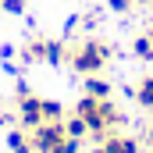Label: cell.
<instances>
[{
	"instance_id": "obj_1",
	"label": "cell",
	"mask_w": 153,
	"mask_h": 153,
	"mask_svg": "<svg viewBox=\"0 0 153 153\" xmlns=\"http://www.w3.org/2000/svg\"><path fill=\"white\" fill-rule=\"evenodd\" d=\"M75 114L89 125V135L100 143L107 132H114L117 125H125V114L117 111L111 100H96V96H82L75 103Z\"/></svg>"
},
{
	"instance_id": "obj_2",
	"label": "cell",
	"mask_w": 153,
	"mask_h": 153,
	"mask_svg": "<svg viewBox=\"0 0 153 153\" xmlns=\"http://www.w3.org/2000/svg\"><path fill=\"white\" fill-rule=\"evenodd\" d=\"M111 53H114L111 43H103V39H82L78 46L68 50V64L78 75H100L111 64Z\"/></svg>"
},
{
	"instance_id": "obj_3",
	"label": "cell",
	"mask_w": 153,
	"mask_h": 153,
	"mask_svg": "<svg viewBox=\"0 0 153 153\" xmlns=\"http://www.w3.org/2000/svg\"><path fill=\"white\" fill-rule=\"evenodd\" d=\"M22 57H25L29 64H36V61H46V64H64V61H68V46H64V43H57V39H46V36H32L29 43H25Z\"/></svg>"
},
{
	"instance_id": "obj_4",
	"label": "cell",
	"mask_w": 153,
	"mask_h": 153,
	"mask_svg": "<svg viewBox=\"0 0 153 153\" xmlns=\"http://www.w3.org/2000/svg\"><path fill=\"white\" fill-rule=\"evenodd\" d=\"M29 139H32V150H36V153H57V146L68 139V132H64V117H61V121H43L39 128L29 132Z\"/></svg>"
},
{
	"instance_id": "obj_5",
	"label": "cell",
	"mask_w": 153,
	"mask_h": 153,
	"mask_svg": "<svg viewBox=\"0 0 153 153\" xmlns=\"http://www.w3.org/2000/svg\"><path fill=\"white\" fill-rule=\"evenodd\" d=\"M43 121H46V117H43V96H32L29 85L22 82V85H18V125H22L25 132H32Z\"/></svg>"
},
{
	"instance_id": "obj_6",
	"label": "cell",
	"mask_w": 153,
	"mask_h": 153,
	"mask_svg": "<svg viewBox=\"0 0 153 153\" xmlns=\"http://www.w3.org/2000/svg\"><path fill=\"white\" fill-rule=\"evenodd\" d=\"M100 150H103V153H139V139H132V135H114V132H107V135L100 139Z\"/></svg>"
},
{
	"instance_id": "obj_7",
	"label": "cell",
	"mask_w": 153,
	"mask_h": 153,
	"mask_svg": "<svg viewBox=\"0 0 153 153\" xmlns=\"http://www.w3.org/2000/svg\"><path fill=\"white\" fill-rule=\"evenodd\" d=\"M82 89H85V96H96V100H111V82L100 75H85V82H82Z\"/></svg>"
},
{
	"instance_id": "obj_8",
	"label": "cell",
	"mask_w": 153,
	"mask_h": 153,
	"mask_svg": "<svg viewBox=\"0 0 153 153\" xmlns=\"http://www.w3.org/2000/svg\"><path fill=\"white\" fill-rule=\"evenodd\" d=\"M132 96H135V103H139L143 111H153V75L143 78V82L135 85V93H132Z\"/></svg>"
},
{
	"instance_id": "obj_9",
	"label": "cell",
	"mask_w": 153,
	"mask_h": 153,
	"mask_svg": "<svg viewBox=\"0 0 153 153\" xmlns=\"http://www.w3.org/2000/svg\"><path fill=\"white\" fill-rule=\"evenodd\" d=\"M7 146H11V153H36V150H32V139H29L25 128H14V132L7 135Z\"/></svg>"
},
{
	"instance_id": "obj_10",
	"label": "cell",
	"mask_w": 153,
	"mask_h": 153,
	"mask_svg": "<svg viewBox=\"0 0 153 153\" xmlns=\"http://www.w3.org/2000/svg\"><path fill=\"white\" fill-rule=\"evenodd\" d=\"M132 50H135L139 61H153V32H139L135 43H132Z\"/></svg>"
},
{
	"instance_id": "obj_11",
	"label": "cell",
	"mask_w": 153,
	"mask_h": 153,
	"mask_svg": "<svg viewBox=\"0 0 153 153\" xmlns=\"http://www.w3.org/2000/svg\"><path fill=\"white\" fill-rule=\"evenodd\" d=\"M64 132H68L71 139H85V135H89V125L78 114H71V117H64Z\"/></svg>"
},
{
	"instance_id": "obj_12",
	"label": "cell",
	"mask_w": 153,
	"mask_h": 153,
	"mask_svg": "<svg viewBox=\"0 0 153 153\" xmlns=\"http://www.w3.org/2000/svg\"><path fill=\"white\" fill-rule=\"evenodd\" d=\"M43 117H46V121H61V117H64V107H61L57 100H43Z\"/></svg>"
},
{
	"instance_id": "obj_13",
	"label": "cell",
	"mask_w": 153,
	"mask_h": 153,
	"mask_svg": "<svg viewBox=\"0 0 153 153\" xmlns=\"http://www.w3.org/2000/svg\"><path fill=\"white\" fill-rule=\"evenodd\" d=\"M0 11L4 14H22L25 11V0H0Z\"/></svg>"
},
{
	"instance_id": "obj_14",
	"label": "cell",
	"mask_w": 153,
	"mask_h": 153,
	"mask_svg": "<svg viewBox=\"0 0 153 153\" xmlns=\"http://www.w3.org/2000/svg\"><path fill=\"white\" fill-rule=\"evenodd\" d=\"M107 4H111V11H132L135 0H107Z\"/></svg>"
},
{
	"instance_id": "obj_15",
	"label": "cell",
	"mask_w": 153,
	"mask_h": 153,
	"mask_svg": "<svg viewBox=\"0 0 153 153\" xmlns=\"http://www.w3.org/2000/svg\"><path fill=\"white\" fill-rule=\"evenodd\" d=\"M146 143H150V146H153V125H150V128H146Z\"/></svg>"
},
{
	"instance_id": "obj_16",
	"label": "cell",
	"mask_w": 153,
	"mask_h": 153,
	"mask_svg": "<svg viewBox=\"0 0 153 153\" xmlns=\"http://www.w3.org/2000/svg\"><path fill=\"white\" fill-rule=\"evenodd\" d=\"M93 153H103V150H100V146H96V150H93Z\"/></svg>"
},
{
	"instance_id": "obj_17",
	"label": "cell",
	"mask_w": 153,
	"mask_h": 153,
	"mask_svg": "<svg viewBox=\"0 0 153 153\" xmlns=\"http://www.w3.org/2000/svg\"><path fill=\"white\" fill-rule=\"evenodd\" d=\"M150 7H153V0H150Z\"/></svg>"
}]
</instances>
